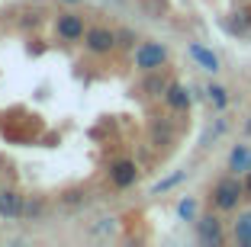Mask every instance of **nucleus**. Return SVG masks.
Segmentation results:
<instances>
[{"instance_id": "nucleus-14", "label": "nucleus", "mask_w": 251, "mask_h": 247, "mask_svg": "<svg viewBox=\"0 0 251 247\" xmlns=\"http://www.w3.org/2000/svg\"><path fill=\"white\" fill-rule=\"evenodd\" d=\"M177 212H180V218H187V222H190L193 212H197V202H193V199H184V202L177 205Z\"/></svg>"}, {"instance_id": "nucleus-12", "label": "nucleus", "mask_w": 251, "mask_h": 247, "mask_svg": "<svg viewBox=\"0 0 251 247\" xmlns=\"http://www.w3.org/2000/svg\"><path fill=\"white\" fill-rule=\"evenodd\" d=\"M209 100L216 103V106H226V103H229V93H226V87H219V84H213V87H209Z\"/></svg>"}, {"instance_id": "nucleus-11", "label": "nucleus", "mask_w": 251, "mask_h": 247, "mask_svg": "<svg viewBox=\"0 0 251 247\" xmlns=\"http://www.w3.org/2000/svg\"><path fill=\"white\" fill-rule=\"evenodd\" d=\"M168 103L174 109H187V106H190V93H187L184 87H177V84H171V87H168Z\"/></svg>"}, {"instance_id": "nucleus-5", "label": "nucleus", "mask_w": 251, "mask_h": 247, "mask_svg": "<svg viewBox=\"0 0 251 247\" xmlns=\"http://www.w3.org/2000/svg\"><path fill=\"white\" fill-rule=\"evenodd\" d=\"M190 55H193V61H197V65L203 67V71H209V74H216V71H219V58H216V55L206 48V45L193 42V45H190Z\"/></svg>"}, {"instance_id": "nucleus-9", "label": "nucleus", "mask_w": 251, "mask_h": 247, "mask_svg": "<svg viewBox=\"0 0 251 247\" xmlns=\"http://www.w3.org/2000/svg\"><path fill=\"white\" fill-rule=\"evenodd\" d=\"M0 215L3 218L20 215V196H16V193H0Z\"/></svg>"}, {"instance_id": "nucleus-8", "label": "nucleus", "mask_w": 251, "mask_h": 247, "mask_svg": "<svg viewBox=\"0 0 251 247\" xmlns=\"http://www.w3.org/2000/svg\"><path fill=\"white\" fill-rule=\"evenodd\" d=\"M197 231H200V241H206V244H216V241H219V222H216L213 215L200 218V222H197Z\"/></svg>"}, {"instance_id": "nucleus-4", "label": "nucleus", "mask_w": 251, "mask_h": 247, "mask_svg": "<svg viewBox=\"0 0 251 247\" xmlns=\"http://www.w3.org/2000/svg\"><path fill=\"white\" fill-rule=\"evenodd\" d=\"M229 170H232V174H248V170H251V148L248 145H235V148H232Z\"/></svg>"}, {"instance_id": "nucleus-13", "label": "nucleus", "mask_w": 251, "mask_h": 247, "mask_svg": "<svg viewBox=\"0 0 251 247\" xmlns=\"http://www.w3.org/2000/svg\"><path fill=\"white\" fill-rule=\"evenodd\" d=\"M180 180H184V170H180V174H171L168 180H161V183H158V186H155V193H164V189H171V186H177Z\"/></svg>"}, {"instance_id": "nucleus-2", "label": "nucleus", "mask_w": 251, "mask_h": 247, "mask_svg": "<svg viewBox=\"0 0 251 247\" xmlns=\"http://www.w3.org/2000/svg\"><path fill=\"white\" fill-rule=\"evenodd\" d=\"M238 196H242V183L238 180H222L219 186H216V193H213V199H216L219 209H235Z\"/></svg>"}, {"instance_id": "nucleus-10", "label": "nucleus", "mask_w": 251, "mask_h": 247, "mask_svg": "<svg viewBox=\"0 0 251 247\" xmlns=\"http://www.w3.org/2000/svg\"><path fill=\"white\" fill-rule=\"evenodd\" d=\"M235 241L245 247H251V212H245V215H238L235 222Z\"/></svg>"}, {"instance_id": "nucleus-1", "label": "nucleus", "mask_w": 251, "mask_h": 247, "mask_svg": "<svg viewBox=\"0 0 251 247\" xmlns=\"http://www.w3.org/2000/svg\"><path fill=\"white\" fill-rule=\"evenodd\" d=\"M164 61H168V48L158 42H145L139 51H135V65L142 67V71H155V67H161Z\"/></svg>"}, {"instance_id": "nucleus-7", "label": "nucleus", "mask_w": 251, "mask_h": 247, "mask_svg": "<svg viewBox=\"0 0 251 247\" xmlns=\"http://www.w3.org/2000/svg\"><path fill=\"white\" fill-rule=\"evenodd\" d=\"M58 36H61V39H71V42H74V39H81V36H84L81 16H71V13L61 16V20H58Z\"/></svg>"}, {"instance_id": "nucleus-6", "label": "nucleus", "mask_w": 251, "mask_h": 247, "mask_svg": "<svg viewBox=\"0 0 251 247\" xmlns=\"http://www.w3.org/2000/svg\"><path fill=\"white\" fill-rule=\"evenodd\" d=\"M110 177H113V183H116V186H132L135 177H139V170H135L132 160H119L116 167L110 170Z\"/></svg>"}, {"instance_id": "nucleus-15", "label": "nucleus", "mask_w": 251, "mask_h": 247, "mask_svg": "<svg viewBox=\"0 0 251 247\" xmlns=\"http://www.w3.org/2000/svg\"><path fill=\"white\" fill-rule=\"evenodd\" d=\"M245 189H248V193H251V170H248V186H245Z\"/></svg>"}, {"instance_id": "nucleus-3", "label": "nucleus", "mask_w": 251, "mask_h": 247, "mask_svg": "<svg viewBox=\"0 0 251 247\" xmlns=\"http://www.w3.org/2000/svg\"><path fill=\"white\" fill-rule=\"evenodd\" d=\"M113 45H116V36H113L110 29H90V32H87V48L97 51V55L110 51Z\"/></svg>"}]
</instances>
